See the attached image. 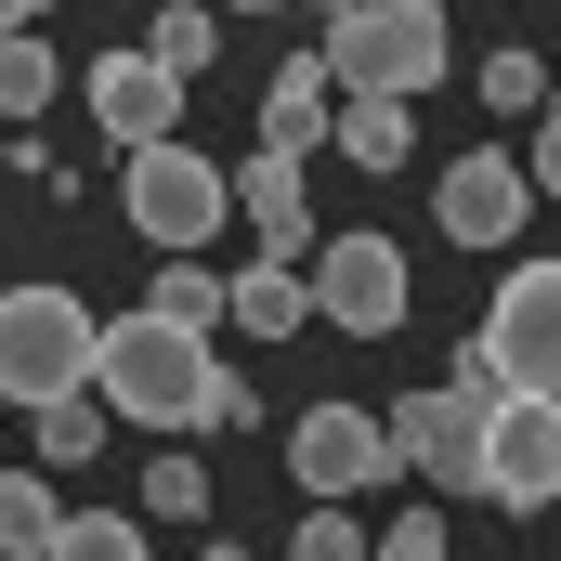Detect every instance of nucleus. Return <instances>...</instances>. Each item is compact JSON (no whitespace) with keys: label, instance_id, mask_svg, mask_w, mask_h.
<instances>
[{"label":"nucleus","instance_id":"nucleus-1","mask_svg":"<svg viewBox=\"0 0 561 561\" xmlns=\"http://www.w3.org/2000/svg\"><path fill=\"white\" fill-rule=\"evenodd\" d=\"M92 392L131 431H209V340L170 313H118V327H92Z\"/></svg>","mask_w":561,"mask_h":561},{"label":"nucleus","instance_id":"nucleus-2","mask_svg":"<svg viewBox=\"0 0 561 561\" xmlns=\"http://www.w3.org/2000/svg\"><path fill=\"white\" fill-rule=\"evenodd\" d=\"M444 0H366V13H340L327 39H313V66L340 79V92H392V105H419L431 79H444Z\"/></svg>","mask_w":561,"mask_h":561},{"label":"nucleus","instance_id":"nucleus-3","mask_svg":"<svg viewBox=\"0 0 561 561\" xmlns=\"http://www.w3.org/2000/svg\"><path fill=\"white\" fill-rule=\"evenodd\" d=\"M92 392V300L79 287H0V405H53Z\"/></svg>","mask_w":561,"mask_h":561},{"label":"nucleus","instance_id":"nucleus-4","mask_svg":"<svg viewBox=\"0 0 561 561\" xmlns=\"http://www.w3.org/2000/svg\"><path fill=\"white\" fill-rule=\"evenodd\" d=\"M457 379H483V392H561V262H523L483 300V340L457 353Z\"/></svg>","mask_w":561,"mask_h":561},{"label":"nucleus","instance_id":"nucleus-5","mask_svg":"<svg viewBox=\"0 0 561 561\" xmlns=\"http://www.w3.org/2000/svg\"><path fill=\"white\" fill-rule=\"evenodd\" d=\"M118 209H131V236H144V249H209V236L236 222V196H222L209 144H183V131L131 144V183H118Z\"/></svg>","mask_w":561,"mask_h":561},{"label":"nucleus","instance_id":"nucleus-6","mask_svg":"<svg viewBox=\"0 0 561 561\" xmlns=\"http://www.w3.org/2000/svg\"><path fill=\"white\" fill-rule=\"evenodd\" d=\"M300 287H313V313H327L340 340H392L405 300H419V275H405L392 236H313V249H300Z\"/></svg>","mask_w":561,"mask_h":561},{"label":"nucleus","instance_id":"nucleus-7","mask_svg":"<svg viewBox=\"0 0 561 561\" xmlns=\"http://www.w3.org/2000/svg\"><path fill=\"white\" fill-rule=\"evenodd\" d=\"M483 379H444V392H405L392 419H379V444H392V470H419V483H444V496H483Z\"/></svg>","mask_w":561,"mask_h":561},{"label":"nucleus","instance_id":"nucleus-8","mask_svg":"<svg viewBox=\"0 0 561 561\" xmlns=\"http://www.w3.org/2000/svg\"><path fill=\"white\" fill-rule=\"evenodd\" d=\"M483 496L496 510H561V392H496L483 405Z\"/></svg>","mask_w":561,"mask_h":561},{"label":"nucleus","instance_id":"nucleus-9","mask_svg":"<svg viewBox=\"0 0 561 561\" xmlns=\"http://www.w3.org/2000/svg\"><path fill=\"white\" fill-rule=\"evenodd\" d=\"M431 209H444V236H457V249H523L536 183H523V157H510V144H470V157L444 170V196H431Z\"/></svg>","mask_w":561,"mask_h":561},{"label":"nucleus","instance_id":"nucleus-10","mask_svg":"<svg viewBox=\"0 0 561 561\" xmlns=\"http://www.w3.org/2000/svg\"><path fill=\"white\" fill-rule=\"evenodd\" d=\"M287 470H300V496H366V483H392V444L366 405H313L287 431Z\"/></svg>","mask_w":561,"mask_h":561},{"label":"nucleus","instance_id":"nucleus-11","mask_svg":"<svg viewBox=\"0 0 561 561\" xmlns=\"http://www.w3.org/2000/svg\"><path fill=\"white\" fill-rule=\"evenodd\" d=\"M300 170H313V157H287V144H249V157L222 170L236 222H249V236H262L275 262H300V249H313V196H300Z\"/></svg>","mask_w":561,"mask_h":561},{"label":"nucleus","instance_id":"nucleus-12","mask_svg":"<svg viewBox=\"0 0 561 561\" xmlns=\"http://www.w3.org/2000/svg\"><path fill=\"white\" fill-rule=\"evenodd\" d=\"M92 118H105L118 144H157V131H183V79H170L144 39L131 53H92Z\"/></svg>","mask_w":561,"mask_h":561},{"label":"nucleus","instance_id":"nucleus-13","mask_svg":"<svg viewBox=\"0 0 561 561\" xmlns=\"http://www.w3.org/2000/svg\"><path fill=\"white\" fill-rule=\"evenodd\" d=\"M300 313H313V287H300V262H249V275H222V327H249V340H300Z\"/></svg>","mask_w":561,"mask_h":561},{"label":"nucleus","instance_id":"nucleus-14","mask_svg":"<svg viewBox=\"0 0 561 561\" xmlns=\"http://www.w3.org/2000/svg\"><path fill=\"white\" fill-rule=\"evenodd\" d=\"M327 144H340L353 170H405V157H419V105H392V92H340Z\"/></svg>","mask_w":561,"mask_h":561},{"label":"nucleus","instance_id":"nucleus-15","mask_svg":"<svg viewBox=\"0 0 561 561\" xmlns=\"http://www.w3.org/2000/svg\"><path fill=\"white\" fill-rule=\"evenodd\" d=\"M327 118H340V79L300 53V66H275V92H262V144H287V157H313L327 144Z\"/></svg>","mask_w":561,"mask_h":561},{"label":"nucleus","instance_id":"nucleus-16","mask_svg":"<svg viewBox=\"0 0 561 561\" xmlns=\"http://www.w3.org/2000/svg\"><path fill=\"white\" fill-rule=\"evenodd\" d=\"M144 313H170V327L209 340V327H222V275H209L196 249H157V300H144Z\"/></svg>","mask_w":561,"mask_h":561},{"label":"nucleus","instance_id":"nucleus-17","mask_svg":"<svg viewBox=\"0 0 561 561\" xmlns=\"http://www.w3.org/2000/svg\"><path fill=\"white\" fill-rule=\"evenodd\" d=\"M53 92H66V66H53V39H26V26H13V39H0V118L26 131V118H39Z\"/></svg>","mask_w":561,"mask_h":561},{"label":"nucleus","instance_id":"nucleus-18","mask_svg":"<svg viewBox=\"0 0 561 561\" xmlns=\"http://www.w3.org/2000/svg\"><path fill=\"white\" fill-rule=\"evenodd\" d=\"M53 523H66L53 483H39V470H0V561H39V549H53Z\"/></svg>","mask_w":561,"mask_h":561},{"label":"nucleus","instance_id":"nucleus-19","mask_svg":"<svg viewBox=\"0 0 561 561\" xmlns=\"http://www.w3.org/2000/svg\"><path fill=\"white\" fill-rule=\"evenodd\" d=\"M79 457H105V392H53L39 405V470H79Z\"/></svg>","mask_w":561,"mask_h":561},{"label":"nucleus","instance_id":"nucleus-20","mask_svg":"<svg viewBox=\"0 0 561 561\" xmlns=\"http://www.w3.org/2000/svg\"><path fill=\"white\" fill-rule=\"evenodd\" d=\"M144 53H157L170 79H209V53H222V26H209V0H170V13L144 26Z\"/></svg>","mask_w":561,"mask_h":561},{"label":"nucleus","instance_id":"nucleus-21","mask_svg":"<svg viewBox=\"0 0 561 561\" xmlns=\"http://www.w3.org/2000/svg\"><path fill=\"white\" fill-rule=\"evenodd\" d=\"M39 561H144V523H118V510H66Z\"/></svg>","mask_w":561,"mask_h":561},{"label":"nucleus","instance_id":"nucleus-22","mask_svg":"<svg viewBox=\"0 0 561 561\" xmlns=\"http://www.w3.org/2000/svg\"><path fill=\"white\" fill-rule=\"evenodd\" d=\"M144 510L157 523H209V457H144Z\"/></svg>","mask_w":561,"mask_h":561},{"label":"nucleus","instance_id":"nucleus-23","mask_svg":"<svg viewBox=\"0 0 561 561\" xmlns=\"http://www.w3.org/2000/svg\"><path fill=\"white\" fill-rule=\"evenodd\" d=\"M549 92H561V79H549V53H496V66H483V105H496V118H536Z\"/></svg>","mask_w":561,"mask_h":561},{"label":"nucleus","instance_id":"nucleus-24","mask_svg":"<svg viewBox=\"0 0 561 561\" xmlns=\"http://www.w3.org/2000/svg\"><path fill=\"white\" fill-rule=\"evenodd\" d=\"M287 561H366L353 510H340V496H300V536H287Z\"/></svg>","mask_w":561,"mask_h":561},{"label":"nucleus","instance_id":"nucleus-25","mask_svg":"<svg viewBox=\"0 0 561 561\" xmlns=\"http://www.w3.org/2000/svg\"><path fill=\"white\" fill-rule=\"evenodd\" d=\"M366 561H457V549H444V523H431V510H405V523H392Z\"/></svg>","mask_w":561,"mask_h":561},{"label":"nucleus","instance_id":"nucleus-26","mask_svg":"<svg viewBox=\"0 0 561 561\" xmlns=\"http://www.w3.org/2000/svg\"><path fill=\"white\" fill-rule=\"evenodd\" d=\"M523 183H536V196H561V92L536 105V157H523Z\"/></svg>","mask_w":561,"mask_h":561},{"label":"nucleus","instance_id":"nucleus-27","mask_svg":"<svg viewBox=\"0 0 561 561\" xmlns=\"http://www.w3.org/2000/svg\"><path fill=\"white\" fill-rule=\"evenodd\" d=\"M13 26H39V0H0V39H13Z\"/></svg>","mask_w":561,"mask_h":561},{"label":"nucleus","instance_id":"nucleus-28","mask_svg":"<svg viewBox=\"0 0 561 561\" xmlns=\"http://www.w3.org/2000/svg\"><path fill=\"white\" fill-rule=\"evenodd\" d=\"M313 13H327V26H340V13H366V0H313Z\"/></svg>","mask_w":561,"mask_h":561},{"label":"nucleus","instance_id":"nucleus-29","mask_svg":"<svg viewBox=\"0 0 561 561\" xmlns=\"http://www.w3.org/2000/svg\"><path fill=\"white\" fill-rule=\"evenodd\" d=\"M222 13H275V0H222Z\"/></svg>","mask_w":561,"mask_h":561}]
</instances>
